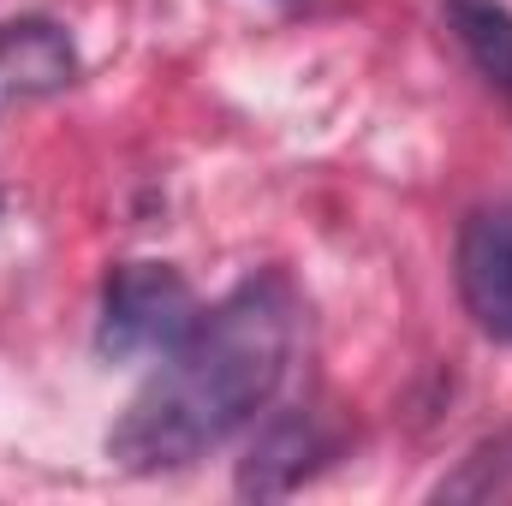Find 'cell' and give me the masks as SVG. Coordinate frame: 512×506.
<instances>
[{
	"label": "cell",
	"mask_w": 512,
	"mask_h": 506,
	"mask_svg": "<svg viewBox=\"0 0 512 506\" xmlns=\"http://www.w3.org/2000/svg\"><path fill=\"white\" fill-rule=\"evenodd\" d=\"M298 334V298L286 274L239 280L215 310L191 322V334L161 352V370L131 393L120 423L108 429V459L120 471L155 477L197 465L221 441H233L274 399Z\"/></svg>",
	"instance_id": "cell-1"
},
{
	"label": "cell",
	"mask_w": 512,
	"mask_h": 506,
	"mask_svg": "<svg viewBox=\"0 0 512 506\" xmlns=\"http://www.w3.org/2000/svg\"><path fill=\"white\" fill-rule=\"evenodd\" d=\"M197 292L173 262H120L102 292V322H96V352L108 364H137L173 352L191 322H197Z\"/></svg>",
	"instance_id": "cell-2"
},
{
	"label": "cell",
	"mask_w": 512,
	"mask_h": 506,
	"mask_svg": "<svg viewBox=\"0 0 512 506\" xmlns=\"http://www.w3.org/2000/svg\"><path fill=\"white\" fill-rule=\"evenodd\" d=\"M459 298L489 340L512 346V203H489L459 233Z\"/></svg>",
	"instance_id": "cell-3"
},
{
	"label": "cell",
	"mask_w": 512,
	"mask_h": 506,
	"mask_svg": "<svg viewBox=\"0 0 512 506\" xmlns=\"http://www.w3.org/2000/svg\"><path fill=\"white\" fill-rule=\"evenodd\" d=\"M328 459V435L310 411H280L274 423H262L251 453L239 459V495L245 501H280L292 495L316 465Z\"/></svg>",
	"instance_id": "cell-4"
},
{
	"label": "cell",
	"mask_w": 512,
	"mask_h": 506,
	"mask_svg": "<svg viewBox=\"0 0 512 506\" xmlns=\"http://www.w3.org/2000/svg\"><path fill=\"white\" fill-rule=\"evenodd\" d=\"M72 72H78V54H72L60 24H48V18L0 24V90L42 96V90L72 84Z\"/></svg>",
	"instance_id": "cell-5"
},
{
	"label": "cell",
	"mask_w": 512,
	"mask_h": 506,
	"mask_svg": "<svg viewBox=\"0 0 512 506\" xmlns=\"http://www.w3.org/2000/svg\"><path fill=\"white\" fill-rule=\"evenodd\" d=\"M447 30L459 36L465 60L501 90L512 96V12L495 0H447Z\"/></svg>",
	"instance_id": "cell-6"
},
{
	"label": "cell",
	"mask_w": 512,
	"mask_h": 506,
	"mask_svg": "<svg viewBox=\"0 0 512 506\" xmlns=\"http://www.w3.org/2000/svg\"><path fill=\"white\" fill-rule=\"evenodd\" d=\"M512 489V435H501V441H483L435 495L441 501H489V495H507Z\"/></svg>",
	"instance_id": "cell-7"
}]
</instances>
